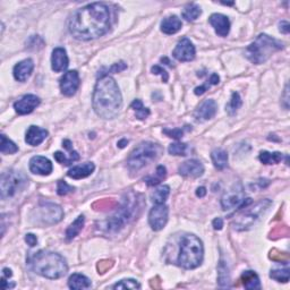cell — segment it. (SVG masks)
Masks as SVG:
<instances>
[{"mask_svg":"<svg viewBox=\"0 0 290 290\" xmlns=\"http://www.w3.org/2000/svg\"><path fill=\"white\" fill-rule=\"evenodd\" d=\"M173 56L179 61H192L195 58V47L187 38L179 40L173 51Z\"/></svg>","mask_w":290,"mask_h":290,"instance_id":"4fadbf2b","label":"cell"},{"mask_svg":"<svg viewBox=\"0 0 290 290\" xmlns=\"http://www.w3.org/2000/svg\"><path fill=\"white\" fill-rule=\"evenodd\" d=\"M127 143H128L127 139H123V141H120L119 143H118V146H119V148L123 149V148H125V146H126L125 144H127Z\"/></svg>","mask_w":290,"mask_h":290,"instance_id":"816d5d0a","label":"cell"},{"mask_svg":"<svg viewBox=\"0 0 290 290\" xmlns=\"http://www.w3.org/2000/svg\"><path fill=\"white\" fill-rule=\"evenodd\" d=\"M284 158V155L280 152H268V151H262L260 153V161L264 165H277Z\"/></svg>","mask_w":290,"mask_h":290,"instance_id":"4dcf8cb0","label":"cell"},{"mask_svg":"<svg viewBox=\"0 0 290 290\" xmlns=\"http://www.w3.org/2000/svg\"><path fill=\"white\" fill-rule=\"evenodd\" d=\"M181 26H183L181 20L176 15L168 16L161 22V31L168 36L177 33L178 31L181 30Z\"/></svg>","mask_w":290,"mask_h":290,"instance_id":"cb8c5ba5","label":"cell"},{"mask_svg":"<svg viewBox=\"0 0 290 290\" xmlns=\"http://www.w3.org/2000/svg\"><path fill=\"white\" fill-rule=\"evenodd\" d=\"M209 22L213 26L215 33L218 34L219 37L225 38L229 34L230 22L227 16L222 15V14H212V15L210 16Z\"/></svg>","mask_w":290,"mask_h":290,"instance_id":"ffe728a7","label":"cell"},{"mask_svg":"<svg viewBox=\"0 0 290 290\" xmlns=\"http://www.w3.org/2000/svg\"><path fill=\"white\" fill-rule=\"evenodd\" d=\"M244 198H245V193H244L243 186L239 183L235 184L222 195L221 207L225 211L232 210L239 207L240 203L244 201Z\"/></svg>","mask_w":290,"mask_h":290,"instance_id":"8fae6325","label":"cell"},{"mask_svg":"<svg viewBox=\"0 0 290 290\" xmlns=\"http://www.w3.org/2000/svg\"><path fill=\"white\" fill-rule=\"evenodd\" d=\"M93 109L103 119H114L123 106V97L117 83L111 76L100 77L94 87Z\"/></svg>","mask_w":290,"mask_h":290,"instance_id":"7a4b0ae2","label":"cell"},{"mask_svg":"<svg viewBox=\"0 0 290 290\" xmlns=\"http://www.w3.org/2000/svg\"><path fill=\"white\" fill-rule=\"evenodd\" d=\"M163 133L169 137H173L174 139H180L184 135V129L181 128H174V129H163Z\"/></svg>","mask_w":290,"mask_h":290,"instance_id":"60d3db41","label":"cell"},{"mask_svg":"<svg viewBox=\"0 0 290 290\" xmlns=\"http://www.w3.org/2000/svg\"><path fill=\"white\" fill-rule=\"evenodd\" d=\"M84 222H85V218H84V215L82 214L68 227L67 230H66V239H67L68 242H71L76 236H78V233L82 232L84 227Z\"/></svg>","mask_w":290,"mask_h":290,"instance_id":"83f0119b","label":"cell"},{"mask_svg":"<svg viewBox=\"0 0 290 290\" xmlns=\"http://www.w3.org/2000/svg\"><path fill=\"white\" fill-rule=\"evenodd\" d=\"M207 194V188L205 187H198L196 190V195L198 197H204Z\"/></svg>","mask_w":290,"mask_h":290,"instance_id":"681fc988","label":"cell"},{"mask_svg":"<svg viewBox=\"0 0 290 290\" xmlns=\"http://www.w3.org/2000/svg\"><path fill=\"white\" fill-rule=\"evenodd\" d=\"M202 9L200 6H197L196 3H188V5L185 7L183 13H181V16L188 22H194L196 20L198 17L201 16Z\"/></svg>","mask_w":290,"mask_h":290,"instance_id":"f1b7e54d","label":"cell"},{"mask_svg":"<svg viewBox=\"0 0 290 290\" xmlns=\"http://www.w3.org/2000/svg\"><path fill=\"white\" fill-rule=\"evenodd\" d=\"M34 69V62L32 59H24L14 67V77L19 82H25L30 78Z\"/></svg>","mask_w":290,"mask_h":290,"instance_id":"44dd1931","label":"cell"},{"mask_svg":"<svg viewBox=\"0 0 290 290\" xmlns=\"http://www.w3.org/2000/svg\"><path fill=\"white\" fill-rule=\"evenodd\" d=\"M134 198H126L121 207L118 209V211L111 216L107 221V230L108 232H119L121 228H124L126 223H128L132 219L133 211H134L135 205L133 203Z\"/></svg>","mask_w":290,"mask_h":290,"instance_id":"9c48e42d","label":"cell"},{"mask_svg":"<svg viewBox=\"0 0 290 290\" xmlns=\"http://www.w3.org/2000/svg\"><path fill=\"white\" fill-rule=\"evenodd\" d=\"M27 185V179L22 173L15 170H8L2 173L1 181H0V191L1 198L13 197L23 190Z\"/></svg>","mask_w":290,"mask_h":290,"instance_id":"52a82bcc","label":"cell"},{"mask_svg":"<svg viewBox=\"0 0 290 290\" xmlns=\"http://www.w3.org/2000/svg\"><path fill=\"white\" fill-rule=\"evenodd\" d=\"M54 156H55L56 161L59 162V163H61V165H65V166L72 165L71 161H69V160H68L67 158H66V155H64V153L60 152V151H57V152H56L55 155H54Z\"/></svg>","mask_w":290,"mask_h":290,"instance_id":"ee69618b","label":"cell"},{"mask_svg":"<svg viewBox=\"0 0 290 290\" xmlns=\"http://www.w3.org/2000/svg\"><path fill=\"white\" fill-rule=\"evenodd\" d=\"M240 280L243 281L244 287L249 290L261 289V281L258 275L254 271H244Z\"/></svg>","mask_w":290,"mask_h":290,"instance_id":"d4e9b609","label":"cell"},{"mask_svg":"<svg viewBox=\"0 0 290 290\" xmlns=\"http://www.w3.org/2000/svg\"><path fill=\"white\" fill-rule=\"evenodd\" d=\"M96 169V166L92 162H86L84 165H79L76 167H73L71 170L68 171V177L73 178V179H82V178L89 177L90 174Z\"/></svg>","mask_w":290,"mask_h":290,"instance_id":"603a6c76","label":"cell"},{"mask_svg":"<svg viewBox=\"0 0 290 290\" xmlns=\"http://www.w3.org/2000/svg\"><path fill=\"white\" fill-rule=\"evenodd\" d=\"M79 84V75L76 71H69L65 73V75L62 76L60 79V91L61 93L66 97H72L76 93V91L78 90Z\"/></svg>","mask_w":290,"mask_h":290,"instance_id":"5bb4252c","label":"cell"},{"mask_svg":"<svg viewBox=\"0 0 290 290\" xmlns=\"http://www.w3.org/2000/svg\"><path fill=\"white\" fill-rule=\"evenodd\" d=\"M212 226H213V228H214L215 230H221L222 227H223V220H222V218H215L214 220H213Z\"/></svg>","mask_w":290,"mask_h":290,"instance_id":"7dc6e473","label":"cell"},{"mask_svg":"<svg viewBox=\"0 0 290 290\" xmlns=\"http://www.w3.org/2000/svg\"><path fill=\"white\" fill-rule=\"evenodd\" d=\"M68 27L75 39L82 41L97 39L109 31V8L101 2L90 3L73 14Z\"/></svg>","mask_w":290,"mask_h":290,"instance_id":"6da1fadb","label":"cell"},{"mask_svg":"<svg viewBox=\"0 0 290 290\" xmlns=\"http://www.w3.org/2000/svg\"><path fill=\"white\" fill-rule=\"evenodd\" d=\"M167 176V169L165 166H159L156 168L155 174H152V176H149L145 178V183L149 185V186H156L159 185L161 181L165 179Z\"/></svg>","mask_w":290,"mask_h":290,"instance_id":"d6a6232c","label":"cell"},{"mask_svg":"<svg viewBox=\"0 0 290 290\" xmlns=\"http://www.w3.org/2000/svg\"><path fill=\"white\" fill-rule=\"evenodd\" d=\"M243 101L240 99L239 94L237 92H233L232 96V99H230V102L227 104V111H228L229 115H233L236 114V111L242 107Z\"/></svg>","mask_w":290,"mask_h":290,"instance_id":"d590c367","label":"cell"},{"mask_svg":"<svg viewBox=\"0 0 290 290\" xmlns=\"http://www.w3.org/2000/svg\"><path fill=\"white\" fill-rule=\"evenodd\" d=\"M279 31H280L281 33L284 34H288L289 31H290V25L287 20H281L280 23H279Z\"/></svg>","mask_w":290,"mask_h":290,"instance_id":"bcb514c9","label":"cell"},{"mask_svg":"<svg viewBox=\"0 0 290 290\" xmlns=\"http://www.w3.org/2000/svg\"><path fill=\"white\" fill-rule=\"evenodd\" d=\"M219 81H220L219 76L216 74H212L209 82H210V85H216V84H219Z\"/></svg>","mask_w":290,"mask_h":290,"instance_id":"c3c4849f","label":"cell"},{"mask_svg":"<svg viewBox=\"0 0 290 290\" xmlns=\"http://www.w3.org/2000/svg\"><path fill=\"white\" fill-rule=\"evenodd\" d=\"M114 289H139L141 285L134 279H124L113 286Z\"/></svg>","mask_w":290,"mask_h":290,"instance_id":"74e56055","label":"cell"},{"mask_svg":"<svg viewBox=\"0 0 290 290\" xmlns=\"http://www.w3.org/2000/svg\"><path fill=\"white\" fill-rule=\"evenodd\" d=\"M25 242L27 243V245L31 247H34L38 244V237L33 233H27L25 236Z\"/></svg>","mask_w":290,"mask_h":290,"instance_id":"f6af8a7d","label":"cell"},{"mask_svg":"<svg viewBox=\"0 0 290 290\" xmlns=\"http://www.w3.org/2000/svg\"><path fill=\"white\" fill-rule=\"evenodd\" d=\"M64 218V211L59 205L41 202L37 209V219L43 225H56Z\"/></svg>","mask_w":290,"mask_h":290,"instance_id":"30bf717a","label":"cell"},{"mask_svg":"<svg viewBox=\"0 0 290 290\" xmlns=\"http://www.w3.org/2000/svg\"><path fill=\"white\" fill-rule=\"evenodd\" d=\"M270 277L278 282H288L289 281V269H277L271 270Z\"/></svg>","mask_w":290,"mask_h":290,"instance_id":"8d00e7d4","label":"cell"},{"mask_svg":"<svg viewBox=\"0 0 290 290\" xmlns=\"http://www.w3.org/2000/svg\"><path fill=\"white\" fill-rule=\"evenodd\" d=\"M31 269L41 277L60 279L68 272V265L61 255L49 251H39L29 257Z\"/></svg>","mask_w":290,"mask_h":290,"instance_id":"3957f363","label":"cell"},{"mask_svg":"<svg viewBox=\"0 0 290 290\" xmlns=\"http://www.w3.org/2000/svg\"><path fill=\"white\" fill-rule=\"evenodd\" d=\"M162 148L156 143L152 142H143L137 148L134 149V151L131 153V155L127 159V166L131 171H138L145 167L149 162L156 160L161 155Z\"/></svg>","mask_w":290,"mask_h":290,"instance_id":"8992f818","label":"cell"},{"mask_svg":"<svg viewBox=\"0 0 290 290\" xmlns=\"http://www.w3.org/2000/svg\"><path fill=\"white\" fill-rule=\"evenodd\" d=\"M284 49V43L267 34H260L253 43L249 45L245 55L253 64L261 65L268 60L274 52Z\"/></svg>","mask_w":290,"mask_h":290,"instance_id":"5b68a950","label":"cell"},{"mask_svg":"<svg viewBox=\"0 0 290 290\" xmlns=\"http://www.w3.org/2000/svg\"><path fill=\"white\" fill-rule=\"evenodd\" d=\"M0 151L2 155H14L19 151V148L13 141L6 137V135H1V145H0Z\"/></svg>","mask_w":290,"mask_h":290,"instance_id":"e575fe53","label":"cell"},{"mask_svg":"<svg viewBox=\"0 0 290 290\" xmlns=\"http://www.w3.org/2000/svg\"><path fill=\"white\" fill-rule=\"evenodd\" d=\"M91 285L90 279L81 273H74L68 279V287L71 289H87Z\"/></svg>","mask_w":290,"mask_h":290,"instance_id":"484cf974","label":"cell"},{"mask_svg":"<svg viewBox=\"0 0 290 290\" xmlns=\"http://www.w3.org/2000/svg\"><path fill=\"white\" fill-rule=\"evenodd\" d=\"M75 188L73 186H69V185L66 183L65 180H59L57 185V193L60 196H64V195H67L68 193H72L74 192Z\"/></svg>","mask_w":290,"mask_h":290,"instance_id":"ab89813d","label":"cell"},{"mask_svg":"<svg viewBox=\"0 0 290 290\" xmlns=\"http://www.w3.org/2000/svg\"><path fill=\"white\" fill-rule=\"evenodd\" d=\"M131 107L136 111V118H137V119L144 120V119H146V118L149 117L150 110L148 109V108H145L144 106H143V103H142L141 100H138V99L134 100L132 102Z\"/></svg>","mask_w":290,"mask_h":290,"instance_id":"836d02e7","label":"cell"},{"mask_svg":"<svg viewBox=\"0 0 290 290\" xmlns=\"http://www.w3.org/2000/svg\"><path fill=\"white\" fill-rule=\"evenodd\" d=\"M216 109H218V106H216L215 101L212 99H207L195 111V119L197 121H207L212 119L215 116Z\"/></svg>","mask_w":290,"mask_h":290,"instance_id":"ac0fdd59","label":"cell"},{"mask_svg":"<svg viewBox=\"0 0 290 290\" xmlns=\"http://www.w3.org/2000/svg\"><path fill=\"white\" fill-rule=\"evenodd\" d=\"M204 247L202 240L195 235L183 236L180 240V250L177 263L186 270H193L200 267L203 262Z\"/></svg>","mask_w":290,"mask_h":290,"instance_id":"277c9868","label":"cell"},{"mask_svg":"<svg viewBox=\"0 0 290 290\" xmlns=\"http://www.w3.org/2000/svg\"><path fill=\"white\" fill-rule=\"evenodd\" d=\"M212 162L216 169L222 170L228 165V153L222 149H215L211 153Z\"/></svg>","mask_w":290,"mask_h":290,"instance_id":"4316f807","label":"cell"},{"mask_svg":"<svg viewBox=\"0 0 290 290\" xmlns=\"http://www.w3.org/2000/svg\"><path fill=\"white\" fill-rule=\"evenodd\" d=\"M168 152L171 155H186L187 144H185V143H174V144H170Z\"/></svg>","mask_w":290,"mask_h":290,"instance_id":"f35d334b","label":"cell"},{"mask_svg":"<svg viewBox=\"0 0 290 290\" xmlns=\"http://www.w3.org/2000/svg\"><path fill=\"white\" fill-rule=\"evenodd\" d=\"M40 102V97L34 96V94H26L22 99L14 103V109L19 115H29L39 106Z\"/></svg>","mask_w":290,"mask_h":290,"instance_id":"9a60e30c","label":"cell"},{"mask_svg":"<svg viewBox=\"0 0 290 290\" xmlns=\"http://www.w3.org/2000/svg\"><path fill=\"white\" fill-rule=\"evenodd\" d=\"M69 65L67 52L64 48H56L51 56V68L56 73L64 72Z\"/></svg>","mask_w":290,"mask_h":290,"instance_id":"d6986e66","label":"cell"},{"mask_svg":"<svg viewBox=\"0 0 290 290\" xmlns=\"http://www.w3.org/2000/svg\"><path fill=\"white\" fill-rule=\"evenodd\" d=\"M151 72L155 75H161L162 76V81L165 83H167L168 79H169V75H168V73L165 71V69H163L162 67H160V66H158V65L153 66V67L151 68Z\"/></svg>","mask_w":290,"mask_h":290,"instance_id":"b9f144b4","label":"cell"},{"mask_svg":"<svg viewBox=\"0 0 290 290\" xmlns=\"http://www.w3.org/2000/svg\"><path fill=\"white\" fill-rule=\"evenodd\" d=\"M126 68H127V65H126L124 61H119V62H117V64H114L113 66H111L110 69H108V73L106 76H108L109 73H120V72L125 71Z\"/></svg>","mask_w":290,"mask_h":290,"instance_id":"7bdbcfd3","label":"cell"},{"mask_svg":"<svg viewBox=\"0 0 290 290\" xmlns=\"http://www.w3.org/2000/svg\"><path fill=\"white\" fill-rule=\"evenodd\" d=\"M271 204L272 202L270 200H262L255 204L253 208L246 207V211L243 214H240L233 222V228L238 232H244V230L251 228V226L267 211Z\"/></svg>","mask_w":290,"mask_h":290,"instance_id":"ba28073f","label":"cell"},{"mask_svg":"<svg viewBox=\"0 0 290 290\" xmlns=\"http://www.w3.org/2000/svg\"><path fill=\"white\" fill-rule=\"evenodd\" d=\"M168 213L169 210L165 204H155L149 213V223L155 232L163 229L168 222Z\"/></svg>","mask_w":290,"mask_h":290,"instance_id":"7c38bea8","label":"cell"},{"mask_svg":"<svg viewBox=\"0 0 290 290\" xmlns=\"http://www.w3.org/2000/svg\"><path fill=\"white\" fill-rule=\"evenodd\" d=\"M31 173L41 176H49L52 173V163L45 156L36 155L30 160Z\"/></svg>","mask_w":290,"mask_h":290,"instance_id":"e0dca14e","label":"cell"},{"mask_svg":"<svg viewBox=\"0 0 290 290\" xmlns=\"http://www.w3.org/2000/svg\"><path fill=\"white\" fill-rule=\"evenodd\" d=\"M2 274H3V277H5V278H10L13 275L12 270H10V269H7V268H5L2 270Z\"/></svg>","mask_w":290,"mask_h":290,"instance_id":"f907efd6","label":"cell"},{"mask_svg":"<svg viewBox=\"0 0 290 290\" xmlns=\"http://www.w3.org/2000/svg\"><path fill=\"white\" fill-rule=\"evenodd\" d=\"M181 176L188 178H198L204 174V166L198 160H188L181 163L178 168Z\"/></svg>","mask_w":290,"mask_h":290,"instance_id":"2e32d148","label":"cell"},{"mask_svg":"<svg viewBox=\"0 0 290 290\" xmlns=\"http://www.w3.org/2000/svg\"><path fill=\"white\" fill-rule=\"evenodd\" d=\"M170 194V187L167 185H161L151 194V200L155 204H165Z\"/></svg>","mask_w":290,"mask_h":290,"instance_id":"f546056e","label":"cell"},{"mask_svg":"<svg viewBox=\"0 0 290 290\" xmlns=\"http://www.w3.org/2000/svg\"><path fill=\"white\" fill-rule=\"evenodd\" d=\"M218 282L220 287H223V288L230 287L229 270H228V267H227L223 261H220L219 267H218Z\"/></svg>","mask_w":290,"mask_h":290,"instance_id":"1f68e13d","label":"cell"},{"mask_svg":"<svg viewBox=\"0 0 290 290\" xmlns=\"http://www.w3.org/2000/svg\"><path fill=\"white\" fill-rule=\"evenodd\" d=\"M48 131L47 129L40 128L38 126H30L26 132L25 142L31 146H38L47 138Z\"/></svg>","mask_w":290,"mask_h":290,"instance_id":"7402d4cb","label":"cell"}]
</instances>
